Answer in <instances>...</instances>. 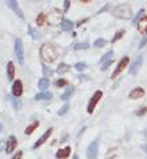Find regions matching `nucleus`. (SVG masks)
Instances as JSON below:
<instances>
[{"mask_svg": "<svg viewBox=\"0 0 147 159\" xmlns=\"http://www.w3.org/2000/svg\"><path fill=\"white\" fill-rule=\"evenodd\" d=\"M57 56H59V50L53 44L44 43L40 47V58H42L44 63H52V61L57 59Z\"/></svg>", "mask_w": 147, "mask_h": 159, "instance_id": "1", "label": "nucleus"}, {"mask_svg": "<svg viewBox=\"0 0 147 159\" xmlns=\"http://www.w3.org/2000/svg\"><path fill=\"white\" fill-rule=\"evenodd\" d=\"M113 15L120 20H128L132 17V11L128 4H119L113 10Z\"/></svg>", "mask_w": 147, "mask_h": 159, "instance_id": "2", "label": "nucleus"}, {"mask_svg": "<svg viewBox=\"0 0 147 159\" xmlns=\"http://www.w3.org/2000/svg\"><path fill=\"white\" fill-rule=\"evenodd\" d=\"M62 12L57 10V8H53V10H51L50 15L47 16V20L48 23H50L51 25H57V24H62V21H63V19H62Z\"/></svg>", "mask_w": 147, "mask_h": 159, "instance_id": "3", "label": "nucleus"}, {"mask_svg": "<svg viewBox=\"0 0 147 159\" xmlns=\"http://www.w3.org/2000/svg\"><path fill=\"white\" fill-rule=\"evenodd\" d=\"M98 152H99V142H98V139H95L90 143L87 148V159H96Z\"/></svg>", "mask_w": 147, "mask_h": 159, "instance_id": "4", "label": "nucleus"}, {"mask_svg": "<svg viewBox=\"0 0 147 159\" xmlns=\"http://www.w3.org/2000/svg\"><path fill=\"white\" fill-rule=\"evenodd\" d=\"M128 61H130V58H128V56H124V58L120 59V61H119L118 66H117V68H115V71L113 72V75H111V78H113V79H117L119 75L122 74V71L124 70V67H127Z\"/></svg>", "mask_w": 147, "mask_h": 159, "instance_id": "5", "label": "nucleus"}, {"mask_svg": "<svg viewBox=\"0 0 147 159\" xmlns=\"http://www.w3.org/2000/svg\"><path fill=\"white\" fill-rule=\"evenodd\" d=\"M15 55L20 64L24 63V50H23V43L20 39H15Z\"/></svg>", "mask_w": 147, "mask_h": 159, "instance_id": "6", "label": "nucleus"}, {"mask_svg": "<svg viewBox=\"0 0 147 159\" xmlns=\"http://www.w3.org/2000/svg\"><path fill=\"white\" fill-rule=\"evenodd\" d=\"M102 96H103V92H102V91H96L95 94L92 95V98L90 99V102H88V106H87V112L88 114H92L94 108H95V106L98 104V102L102 99Z\"/></svg>", "mask_w": 147, "mask_h": 159, "instance_id": "7", "label": "nucleus"}, {"mask_svg": "<svg viewBox=\"0 0 147 159\" xmlns=\"http://www.w3.org/2000/svg\"><path fill=\"white\" fill-rule=\"evenodd\" d=\"M23 94V83L21 80H15L12 84V96H15V98H19Z\"/></svg>", "mask_w": 147, "mask_h": 159, "instance_id": "8", "label": "nucleus"}, {"mask_svg": "<svg viewBox=\"0 0 147 159\" xmlns=\"http://www.w3.org/2000/svg\"><path fill=\"white\" fill-rule=\"evenodd\" d=\"M142 61H143V56H142V55H138L136 59L134 60V63L131 64V67H130V74H131V75L138 74L139 68L142 67Z\"/></svg>", "mask_w": 147, "mask_h": 159, "instance_id": "9", "label": "nucleus"}, {"mask_svg": "<svg viewBox=\"0 0 147 159\" xmlns=\"http://www.w3.org/2000/svg\"><path fill=\"white\" fill-rule=\"evenodd\" d=\"M7 6L10 7L11 10L20 17V19H24V15H23V12H21L19 4H17V2H15V0H8V2H7Z\"/></svg>", "mask_w": 147, "mask_h": 159, "instance_id": "10", "label": "nucleus"}, {"mask_svg": "<svg viewBox=\"0 0 147 159\" xmlns=\"http://www.w3.org/2000/svg\"><path fill=\"white\" fill-rule=\"evenodd\" d=\"M16 146H17V140H16L15 136L11 135L10 138H8V140H7V144H6V152H7V154L12 152L13 150L16 148Z\"/></svg>", "mask_w": 147, "mask_h": 159, "instance_id": "11", "label": "nucleus"}, {"mask_svg": "<svg viewBox=\"0 0 147 159\" xmlns=\"http://www.w3.org/2000/svg\"><path fill=\"white\" fill-rule=\"evenodd\" d=\"M143 96H145V90L142 87L134 88L130 94H128V98L130 99H140V98H143Z\"/></svg>", "mask_w": 147, "mask_h": 159, "instance_id": "12", "label": "nucleus"}, {"mask_svg": "<svg viewBox=\"0 0 147 159\" xmlns=\"http://www.w3.org/2000/svg\"><path fill=\"white\" fill-rule=\"evenodd\" d=\"M52 131H53V129H48L46 132H44V134H43V135H42V136H40V138L38 139V142L34 144V148H38L39 146H42L44 142H46V140H47L48 138H50V135L52 134Z\"/></svg>", "mask_w": 147, "mask_h": 159, "instance_id": "13", "label": "nucleus"}, {"mask_svg": "<svg viewBox=\"0 0 147 159\" xmlns=\"http://www.w3.org/2000/svg\"><path fill=\"white\" fill-rule=\"evenodd\" d=\"M70 154H71V147L70 146H67V147L60 148L59 151L56 152V158L57 159H66V158L70 157Z\"/></svg>", "mask_w": 147, "mask_h": 159, "instance_id": "14", "label": "nucleus"}, {"mask_svg": "<svg viewBox=\"0 0 147 159\" xmlns=\"http://www.w3.org/2000/svg\"><path fill=\"white\" fill-rule=\"evenodd\" d=\"M138 31L142 35H147V16H143L142 20L138 23Z\"/></svg>", "mask_w": 147, "mask_h": 159, "instance_id": "15", "label": "nucleus"}, {"mask_svg": "<svg viewBox=\"0 0 147 159\" xmlns=\"http://www.w3.org/2000/svg\"><path fill=\"white\" fill-rule=\"evenodd\" d=\"M7 78L8 80H13V78H15V64L12 61H8L7 64Z\"/></svg>", "mask_w": 147, "mask_h": 159, "instance_id": "16", "label": "nucleus"}, {"mask_svg": "<svg viewBox=\"0 0 147 159\" xmlns=\"http://www.w3.org/2000/svg\"><path fill=\"white\" fill-rule=\"evenodd\" d=\"M35 99L36 100H50L52 99V94L48 91H44V92H39V94L35 95Z\"/></svg>", "mask_w": 147, "mask_h": 159, "instance_id": "17", "label": "nucleus"}, {"mask_svg": "<svg viewBox=\"0 0 147 159\" xmlns=\"http://www.w3.org/2000/svg\"><path fill=\"white\" fill-rule=\"evenodd\" d=\"M62 30L63 31H67V32H70V31H72V28H74V23L71 20H68V19H63V21H62Z\"/></svg>", "mask_w": 147, "mask_h": 159, "instance_id": "18", "label": "nucleus"}, {"mask_svg": "<svg viewBox=\"0 0 147 159\" xmlns=\"http://www.w3.org/2000/svg\"><path fill=\"white\" fill-rule=\"evenodd\" d=\"M38 127H39V120H34L30 126H27V129L24 130V134H25V135H31L35 130L38 129Z\"/></svg>", "mask_w": 147, "mask_h": 159, "instance_id": "19", "label": "nucleus"}, {"mask_svg": "<svg viewBox=\"0 0 147 159\" xmlns=\"http://www.w3.org/2000/svg\"><path fill=\"white\" fill-rule=\"evenodd\" d=\"M7 99H8V100H10L11 103H12V107L15 108V110H19V108L21 107V103H20V100H19V99H16L15 96H12V95H8V96H7Z\"/></svg>", "mask_w": 147, "mask_h": 159, "instance_id": "20", "label": "nucleus"}, {"mask_svg": "<svg viewBox=\"0 0 147 159\" xmlns=\"http://www.w3.org/2000/svg\"><path fill=\"white\" fill-rule=\"evenodd\" d=\"M27 31H28V35H31V38L35 39V40H38V39H40V34H39V31L35 30L32 25H30L28 24V28H27Z\"/></svg>", "mask_w": 147, "mask_h": 159, "instance_id": "21", "label": "nucleus"}, {"mask_svg": "<svg viewBox=\"0 0 147 159\" xmlns=\"http://www.w3.org/2000/svg\"><path fill=\"white\" fill-rule=\"evenodd\" d=\"M68 71H70V66L67 63H60L59 66H57V70H56L57 74H66Z\"/></svg>", "mask_w": 147, "mask_h": 159, "instance_id": "22", "label": "nucleus"}, {"mask_svg": "<svg viewBox=\"0 0 147 159\" xmlns=\"http://www.w3.org/2000/svg\"><path fill=\"white\" fill-rule=\"evenodd\" d=\"M113 56H114V51H113V50H110L108 52H107V54L103 55V58L100 59V63H102V64H104V63H107V61L113 60Z\"/></svg>", "mask_w": 147, "mask_h": 159, "instance_id": "23", "label": "nucleus"}, {"mask_svg": "<svg viewBox=\"0 0 147 159\" xmlns=\"http://www.w3.org/2000/svg\"><path fill=\"white\" fill-rule=\"evenodd\" d=\"M74 94V87H68L66 90V92L64 94H62V96H60V99L62 100H68L70 98H71V95Z\"/></svg>", "mask_w": 147, "mask_h": 159, "instance_id": "24", "label": "nucleus"}, {"mask_svg": "<svg viewBox=\"0 0 147 159\" xmlns=\"http://www.w3.org/2000/svg\"><path fill=\"white\" fill-rule=\"evenodd\" d=\"M48 86H50V80H48L47 78H42L39 80V83H38V87L40 88V90H46Z\"/></svg>", "mask_w": 147, "mask_h": 159, "instance_id": "25", "label": "nucleus"}, {"mask_svg": "<svg viewBox=\"0 0 147 159\" xmlns=\"http://www.w3.org/2000/svg\"><path fill=\"white\" fill-rule=\"evenodd\" d=\"M143 14H145V10H139L136 12V15H135V17L132 19V24L135 25V24H138L139 21L142 20V17H143Z\"/></svg>", "mask_w": 147, "mask_h": 159, "instance_id": "26", "label": "nucleus"}, {"mask_svg": "<svg viewBox=\"0 0 147 159\" xmlns=\"http://www.w3.org/2000/svg\"><path fill=\"white\" fill-rule=\"evenodd\" d=\"M46 20H47V16L44 15V14H39L38 17H36V24L39 25H44V23H46Z\"/></svg>", "mask_w": 147, "mask_h": 159, "instance_id": "27", "label": "nucleus"}, {"mask_svg": "<svg viewBox=\"0 0 147 159\" xmlns=\"http://www.w3.org/2000/svg\"><path fill=\"white\" fill-rule=\"evenodd\" d=\"M90 48V44L88 43H76L74 44V50H87Z\"/></svg>", "mask_w": 147, "mask_h": 159, "instance_id": "28", "label": "nucleus"}, {"mask_svg": "<svg viewBox=\"0 0 147 159\" xmlns=\"http://www.w3.org/2000/svg\"><path fill=\"white\" fill-rule=\"evenodd\" d=\"M106 43H107V40L106 39H96L95 40V43H94V46H95L96 48H102V47H104L106 46Z\"/></svg>", "mask_w": 147, "mask_h": 159, "instance_id": "29", "label": "nucleus"}, {"mask_svg": "<svg viewBox=\"0 0 147 159\" xmlns=\"http://www.w3.org/2000/svg\"><path fill=\"white\" fill-rule=\"evenodd\" d=\"M123 35H124V30H119V31H118V32H117V34H115V36L113 38V40H111V42H113V43H115V42H118V40H119V39H122V38H123Z\"/></svg>", "mask_w": 147, "mask_h": 159, "instance_id": "30", "label": "nucleus"}, {"mask_svg": "<svg viewBox=\"0 0 147 159\" xmlns=\"http://www.w3.org/2000/svg\"><path fill=\"white\" fill-rule=\"evenodd\" d=\"M74 67H75V68H76V70H78V71H84V70H86V68H87V64H86V63H84V61H78V63H76V64H75V66H74Z\"/></svg>", "mask_w": 147, "mask_h": 159, "instance_id": "31", "label": "nucleus"}, {"mask_svg": "<svg viewBox=\"0 0 147 159\" xmlns=\"http://www.w3.org/2000/svg\"><path fill=\"white\" fill-rule=\"evenodd\" d=\"M42 67H43V74H44V76H50V75H52V74H53L52 70H51L50 67H47L46 64H43Z\"/></svg>", "mask_w": 147, "mask_h": 159, "instance_id": "32", "label": "nucleus"}, {"mask_svg": "<svg viewBox=\"0 0 147 159\" xmlns=\"http://www.w3.org/2000/svg\"><path fill=\"white\" fill-rule=\"evenodd\" d=\"M55 86H56L57 88L64 87V86H67V80H64V79H57V80L55 82Z\"/></svg>", "mask_w": 147, "mask_h": 159, "instance_id": "33", "label": "nucleus"}, {"mask_svg": "<svg viewBox=\"0 0 147 159\" xmlns=\"http://www.w3.org/2000/svg\"><path fill=\"white\" fill-rule=\"evenodd\" d=\"M68 108H70L68 103H66V104L63 106V107H62V108L59 110V111H57V115H64V114H66L67 111H68Z\"/></svg>", "mask_w": 147, "mask_h": 159, "instance_id": "34", "label": "nucleus"}, {"mask_svg": "<svg viewBox=\"0 0 147 159\" xmlns=\"http://www.w3.org/2000/svg\"><path fill=\"white\" fill-rule=\"evenodd\" d=\"M146 112H147V107H142V108H139V111L135 112V115L136 116H143Z\"/></svg>", "mask_w": 147, "mask_h": 159, "instance_id": "35", "label": "nucleus"}, {"mask_svg": "<svg viewBox=\"0 0 147 159\" xmlns=\"http://www.w3.org/2000/svg\"><path fill=\"white\" fill-rule=\"evenodd\" d=\"M111 64H113V60H110V61H107V63H104V64H103V66H102V67H100V70H102V71H106V70L108 68Z\"/></svg>", "mask_w": 147, "mask_h": 159, "instance_id": "36", "label": "nucleus"}, {"mask_svg": "<svg viewBox=\"0 0 147 159\" xmlns=\"http://www.w3.org/2000/svg\"><path fill=\"white\" fill-rule=\"evenodd\" d=\"M21 157H23V152H21V151H17L15 155L12 157V159H21Z\"/></svg>", "mask_w": 147, "mask_h": 159, "instance_id": "37", "label": "nucleus"}, {"mask_svg": "<svg viewBox=\"0 0 147 159\" xmlns=\"http://www.w3.org/2000/svg\"><path fill=\"white\" fill-rule=\"evenodd\" d=\"M146 44H147V35H146V36H145L143 39H142V42H140V46H139V48H143V47L146 46Z\"/></svg>", "mask_w": 147, "mask_h": 159, "instance_id": "38", "label": "nucleus"}, {"mask_svg": "<svg viewBox=\"0 0 147 159\" xmlns=\"http://www.w3.org/2000/svg\"><path fill=\"white\" fill-rule=\"evenodd\" d=\"M70 3H71V2H68V0H66V2H64V12L68 11V8H70Z\"/></svg>", "mask_w": 147, "mask_h": 159, "instance_id": "39", "label": "nucleus"}, {"mask_svg": "<svg viewBox=\"0 0 147 159\" xmlns=\"http://www.w3.org/2000/svg\"><path fill=\"white\" fill-rule=\"evenodd\" d=\"M108 7H110V3H107L106 6H104L103 8H102V10H99V12H98V14H102V12H104V11H106V10H107V8H108Z\"/></svg>", "mask_w": 147, "mask_h": 159, "instance_id": "40", "label": "nucleus"}, {"mask_svg": "<svg viewBox=\"0 0 147 159\" xmlns=\"http://www.w3.org/2000/svg\"><path fill=\"white\" fill-rule=\"evenodd\" d=\"M87 20H88V19H83V20H80V21H78V24H76V25H78V27H80V25H82L83 23H86V21H87Z\"/></svg>", "mask_w": 147, "mask_h": 159, "instance_id": "41", "label": "nucleus"}, {"mask_svg": "<svg viewBox=\"0 0 147 159\" xmlns=\"http://www.w3.org/2000/svg\"><path fill=\"white\" fill-rule=\"evenodd\" d=\"M84 131H86V127H83V129H82V130H80V131H79V134H78V138H79V136H80V135H82V134H83V132H84Z\"/></svg>", "mask_w": 147, "mask_h": 159, "instance_id": "42", "label": "nucleus"}, {"mask_svg": "<svg viewBox=\"0 0 147 159\" xmlns=\"http://www.w3.org/2000/svg\"><path fill=\"white\" fill-rule=\"evenodd\" d=\"M4 148V140H0V151Z\"/></svg>", "mask_w": 147, "mask_h": 159, "instance_id": "43", "label": "nucleus"}, {"mask_svg": "<svg viewBox=\"0 0 147 159\" xmlns=\"http://www.w3.org/2000/svg\"><path fill=\"white\" fill-rule=\"evenodd\" d=\"M67 138H68V135H64V136H63V138H62V139H60V143H63V142H64V140H66Z\"/></svg>", "mask_w": 147, "mask_h": 159, "instance_id": "44", "label": "nucleus"}, {"mask_svg": "<svg viewBox=\"0 0 147 159\" xmlns=\"http://www.w3.org/2000/svg\"><path fill=\"white\" fill-rule=\"evenodd\" d=\"M88 76H86V75H79V79L82 80V79H87Z\"/></svg>", "mask_w": 147, "mask_h": 159, "instance_id": "45", "label": "nucleus"}, {"mask_svg": "<svg viewBox=\"0 0 147 159\" xmlns=\"http://www.w3.org/2000/svg\"><path fill=\"white\" fill-rule=\"evenodd\" d=\"M142 148H143V151L147 154V144H143V146H142Z\"/></svg>", "mask_w": 147, "mask_h": 159, "instance_id": "46", "label": "nucleus"}, {"mask_svg": "<svg viewBox=\"0 0 147 159\" xmlns=\"http://www.w3.org/2000/svg\"><path fill=\"white\" fill-rule=\"evenodd\" d=\"M72 159H79V157H78V155H76V154H75V155H74V157H72Z\"/></svg>", "mask_w": 147, "mask_h": 159, "instance_id": "47", "label": "nucleus"}, {"mask_svg": "<svg viewBox=\"0 0 147 159\" xmlns=\"http://www.w3.org/2000/svg\"><path fill=\"white\" fill-rule=\"evenodd\" d=\"M145 135H146V138H147V129H146V131H145Z\"/></svg>", "mask_w": 147, "mask_h": 159, "instance_id": "48", "label": "nucleus"}, {"mask_svg": "<svg viewBox=\"0 0 147 159\" xmlns=\"http://www.w3.org/2000/svg\"><path fill=\"white\" fill-rule=\"evenodd\" d=\"M2 129H3V126H2V125H0V131H2Z\"/></svg>", "mask_w": 147, "mask_h": 159, "instance_id": "49", "label": "nucleus"}]
</instances>
